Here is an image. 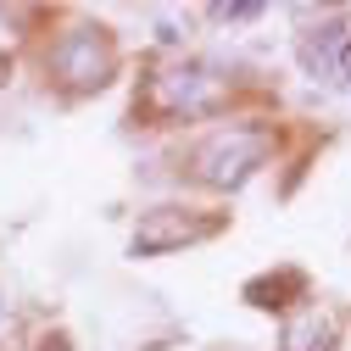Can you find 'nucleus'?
I'll return each instance as SVG.
<instances>
[{
	"label": "nucleus",
	"mask_w": 351,
	"mask_h": 351,
	"mask_svg": "<svg viewBox=\"0 0 351 351\" xmlns=\"http://www.w3.org/2000/svg\"><path fill=\"white\" fill-rule=\"evenodd\" d=\"M340 67H346V78H351V45H346V51H340Z\"/></svg>",
	"instance_id": "nucleus-8"
},
{
	"label": "nucleus",
	"mask_w": 351,
	"mask_h": 351,
	"mask_svg": "<svg viewBox=\"0 0 351 351\" xmlns=\"http://www.w3.org/2000/svg\"><path fill=\"white\" fill-rule=\"evenodd\" d=\"M0 318H6V301H0Z\"/></svg>",
	"instance_id": "nucleus-9"
},
{
	"label": "nucleus",
	"mask_w": 351,
	"mask_h": 351,
	"mask_svg": "<svg viewBox=\"0 0 351 351\" xmlns=\"http://www.w3.org/2000/svg\"><path fill=\"white\" fill-rule=\"evenodd\" d=\"M212 17L217 23H245V17H262V6L256 0H229V6H212Z\"/></svg>",
	"instance_id": "nucleus-7"
},
{
	"label": "nucleus",
	"mask_w": 351,
	"mask_h": 351,
	"mask_svg": "<svg viewBox=\"0 0 351 351\" xmlns=\"http://www.w3.org/2000/svg\"><path fill=\"white\" fill-rule=\"evenodd\" d=\"M51 73L67 84L73 95H90L106 90L112 73H117V51H112V34L106 28H67L51 51Z\"/></svg>",
	"instance_id": "nucleus-2"
},
{
	"label": "nucleus",
	"mask_w": 351,
	"mask_h": 351,
	"mask_svg": "<svg viewBox=\"0 0 351 351\" xmlns=\"http://www.w3.org/2000/svg\"><path fill=\"white\" fill-rule=\"evenodd\" d=\"M268 156H274V128H262V123H229V128L206 134L190 151V173H195L201 184H212V190H240Z\"/></svg>",
	"instance_id": "nucleus-1"
},
{
	"label": "nucleus",
	"mask_w": 351,
	"mask_h": 351,
	"mask_svg": "<svg viewBox=\"0 0 351 351\" xmlns=\"http://www.w3.org/2000/svg\"><path fill=\"white\" fill-rule=\"evenodd\" d=\"M223 101V78L206 73V67H173L151 84V106L162 117H201Z\"/></svg>",
	"instance_id": "nucleus-4"
},
{
	"label": "nucleus",
	"mask_w": 351,
	"mask_h": 351,
	"mask_svg": "<svg viewBox=\"0 0 351 351\" xmlns=\"http://www.w3.org/2000/svg\"><path fill=\"white\" fill-rule=\"evenodd\" d=\"M223 229V217H201L190 206H151L140 223H134V256H162V251H179L195 240H212Z\"/></svg>",
	"instance_id": "nucleus-3"
},
{
	"label": "nucleus",
	"mask_w": 351,
	"mask_h": 351,
	"mask_svg": "<svg viewBox=\"0 0 351 351\" xmlns=\"http://www.w3.org/2000/svg\"><path fill=\"white\" fill-rule=\"evenodd\" d=\"M285 290H295V295H301V290H306V279H301V274H279V279H251V285H245V295H251L256 306H268V295H285Z\"/></svg>",
	"instance_id": "nucleus-6"
},
{
	"label": "nucleus",
	"mask_w": 351,
	"mask_h": 351,
	"mask_svg": "<svg viewBox=\"0 0 351 351\" xmlns=\"http://www.w3.org/2000/svg\"><path fill=\"white\" fill-rule=\"evenodd\" d=\"M279 351H335V324L324 313H295L279 335Z\"/></svg>",
	"instance_id": "nucleus-5"
}]
</instances>
